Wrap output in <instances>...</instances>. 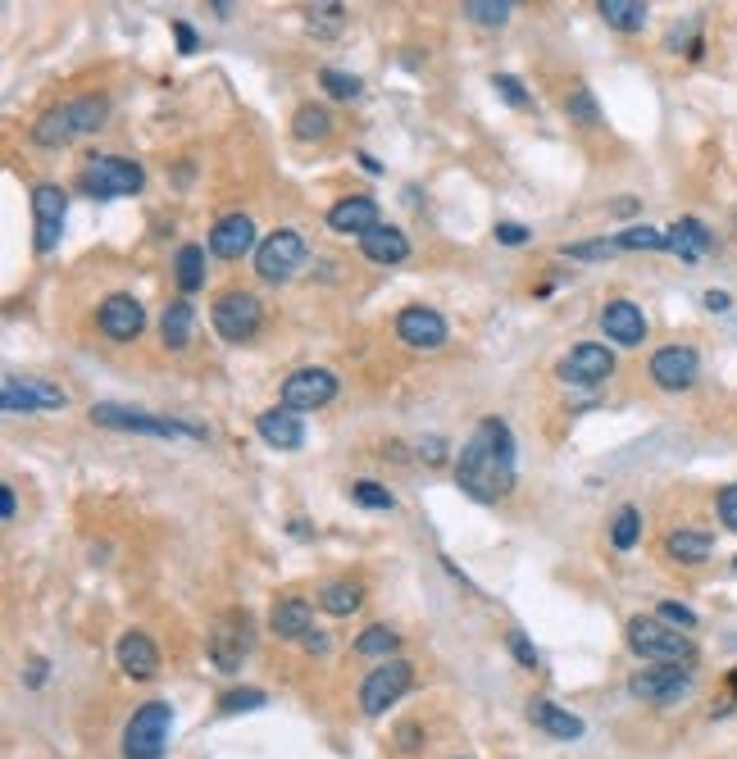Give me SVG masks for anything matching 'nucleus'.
<instances>
[{
  "instance_id": "nucleus-1",
  "label": "nucleus",
  "mask_w": 737,
  "mask_h": 759,
  "mask_svg": "<svg viewBox=\"0 0 737 759\" xmlns=\"http://www.w3.org/2000/svg\"><path fill=\"white\" fill-rule=\"evenodd\" d=\"M514 432L501 419H483L469 441L460 446V460H456V487L464 491L469 501H483L496 505L514 491Z\"/></svg>"
},
{
  "instance_id": "nucleus-2",
  "label": "nucleus",
  "mask_w": 737,
  "mask_h": 759,
  "mask_svg": "<svg viewBox=\"0 0 737 759\" xmlns=\"http://www.w3.org/2000/svg\"><path fill=\"white\" fill-rule=\"evenodd\" d=\"M109 119V100L105 96H78V100H64L55 109H46L42 119L32 124V141L46 146V150H60L68 141H78L87 132H100Z\"/></svg>"
},
{
  "instance_id": "nucleus-3",
  "label": "nucleus",
  "mask_w": 737,
  "mask_h": 759,
  "mask_svg": "<svg viewBox=\"0 0 737 759\" xmlns=\"http://www.w3.org/2000/svg\"><path fill=\"white\" fill-rule=\"evenodd\" d=\"M629 651L651 660V664H683V669L696 660L692 637L670 628L665 619H655V614H633L629 619Z\"/></svg>"
},
{
  "instance_id": "nucleus-4",
  "label": "nucleus",
  "mask_w": 737,
  "mask_h": 759,
  "mask_svg": "<svg viewBox=\"0 0 737 759\" xmlns=\"http://www.w3.org/2000/svg\"><path fill=\"white\" fill-rule=\"evenodd\" d=\"M141 164L128 156H87V164L78 169V192L92 201H119V196H137L141 192Z\"/></svg>"
},
{
  "instance_id": "nucleus-5",
  "label": "nucleus",
  "mask_w": 737,
  "mask_h": 759,
  "mask_svg": "<svg viewBox=\"0 0 737 759\" xmlns=\"http://www.w3.org/2000/svg\"><path fill=\"white\" fill-rule=\"evenodd\" d=\"M92 424L100 428H119V432H146V437H192L205 441V428L182 424V419H164V414H146V409H128V405H92Z\"/></svg>"
},
{
  "instance_id": "nucleus-6",
  "label": "nucleus",
  "mask_w": 737,
  "mask_h": 759,
  "mask_svg": "<svg viewBox=\"0 0 737 759\" xmlns=\"http://www.w3.org/2000/svg\"><path fill=\"white\" fill-rule=\"evenodd\" d=\"M173 728V705L169 701H146L128 724H124V759H160Z\"/></svg>"
},
{
  "instance_id": "nucleus-7",
  "label": "nucleus",
  "mask_w": 737,
  "mask_h": 759,
  "mask_svg": "<svg viewBox=\"0 0 737 759\" xmlns=\"http://www.w3.org/2000/svg\"><path fill=\"white\" fill-rule=\"evenodd\" d=\"M250 646H255V628H250V614L246 610H224V614L214 619L205 651H210V664L218 673H237L242 660L250 655Z\"/></svg>"
},
{
  "instance_id": "nucleus-8",
  "label": "nucleus",
  "mask_w": 737,
  "mask_h": 759,
  "mask_svg": "<svg viewBox=\"0 0 737 759\" xmlns=\"http://www.w3.org/2000/svg\"><path fill=\"white\" fill-rule=\"evenodd\" d=\"M415 687V664L410 660H383L378 669H368V677L360 682V709L368 718H378L387 705H396L405 692Z\"/></svg>"
},
{
  "instance_id": "nucleus-9",
  "label": "nucleus",
  "mask_w": 737,
  "mask_h": 759,
  "mask_svg": "<svg viewBox=\"0 0 737 759\" xmlns=\"http://www.w3.org/2000/svg\"><path fill=\"white\" fill-rule=\"evenodd\" d=\"M306 237L297 233V227H278V233H269L260 242V250H255V274H260L265 282H291L297 278V269L306 264Z\"/></svg>"
},
{
  "instance_id": "nucleus-10",
  "label": "nucleus",
  "mask_w": 737,
  "mask_h": 759,
  "mask_svg": "<svg viewBox=\"0 0 737 759\" xmlns=\"http://www.w3.org/2000/svg\"><path fill=\"white\" fill-rule=\"evenodd\" d=\"M210 319H214V332L233 341V346H242V341H250L255 332H260L265 323V310H260V300H255L250 291H224L210 306Z\"/></svg>"
},
{
  "instance_id": "nucleus-11",
  "label": "nucleus",
  "mask_w": 737,
  "mask_h": 759,
  "mask_svg": "<svg viewBox=\"0 0 737 759\" xmlns=\"http://www.w3.org/2000/svg\"><path fill=\"white\" fill-rule=\"evenodd\" d=\"M64 218H68V196L64 186L55 182H36L32 186V250L36 255H51L64 237Z\"/></svg>"
},
{
  "instance_id": "nucleus-12",
  "label": "nucleus",
  "mask_w": 737,
  "mask_h": 759,
  "mask_svg": "<svg viewBox=\"0 0 737 759\" xmlns=\"http://www.w3.org/2000/svg\"><path fill=\"white\" fill-rule=\"evenodd\" d=\"M68 392L46 383V377H19L6 373L0 377V409L6 414H36V409H64Z\"/></svg>"
},
{
  "instance_id": "nucleus-13",
  "label": "nucleus",
  "mask_w": 737,
  "mask_h": 759,
  "mask_svg": "<svg viewBox=\"0 0 737 759\" xmlns=\"http://www.w3.org/2000/svg\"><path fill=\"white\" fill-rule=\"evenodd\" d=\"M629 692L642 705H679L683 696H692V669L683 664H655L629 677Z\"/></svg>"
},
{
  "instance_id": "nucleus-14",
  "label": "nucleus",
  "mask_w": 737,
  "mask_h": 759,
  "mask_svg": "<svg viewBox=\"0 0 737 759\" xmlns=\"http://www.w3.org/2000/svg\"><path fill=\"white\" fill-rule=\"evenodd\" d=\"M610 373H615V355L601 346V341H578V346L569 355H560V364H556V377L569 387H601V383H610Z\"/></svg>"
},
{
  "instance_id": "nucleus-15",
  "label": "nucleus",
  "mask_w": 737,
  "mask_h": 759,
  "mask_svg": "<svg viewBox=\"0 0 737 759\" xmlns=\"http://www.w3.org/2000/svg\"><path fill=\"white\" fill-rule=\"evenodd\" d=\"M338 396V373L333 368H297L282 383V405L287 409H323Z\"/></svg>"
},
{
  "instance_id": "nucleus-16",
  "label": "nucleus",
  "mask_w": 737,
  "mask_h": 759,
  "mask_svg": "<svg viewBox=\"0 0 737 759\" xmlns=\"http://www.w3.org/2000/svg\"><path fill=\"white\" fill-rule=\"evenodd\" d=\"M651 383L660 392H687L696 383V373H702V360H696L692 346H660L651 355Z\"/></svg>"
},
{
  "instance_id": "nucleus-17",
  "label": "nucleus",
  "mask_w": 737,
  "mask_h": 759,
  "mask_svg": "<svg viewBox=\"0 0 737 759\" xmlns=\"http://www.w3.org/2000/svg\"><path fill=\"white\" fill-rule=\"evenodd\" d=\"M96 328L109 336V341H137L141 328H146V310H141V300L128 296V291H115V296H105L100 300V310H96Z\"/></svg>"
},
{
  "instance_id": "nucleus-18",
  "label": "nucleus",
  "mask_w": 737,
  "mask_h": 759,
  "mask_svg": "<svg viewBox=\"0 0 737 759\" xmlns=\"http://www.w3.org/2000/svg\"><path fill=\"white\" fill-rule=\"evenodd\" d=\"M396 336L410 351H437V346H447V319L432 306H405L396 314Z\"/></svg>"
},
{
  "instance_id": "nucleus-19",
  "label": "nucleus",
  "mask_w": 737,
  "mask_h": 759,
  "mask_svg": "<svg viewBox=\"0 0 737 759\" xmlns=\"http://www.w3.org/2000/svg\"><path fill=\"white\" fill-rule=\"evenodd\" d=\"M210 250L218 259H246L250 250H260L255 246V223L246 214H224L210 227Z\"/></svg>"
},
{
  "instance_id": "nucleus-20",
  "label": "nucleus",
  "mask_w": 737,
  "mask_h": 759,
  "mask_svg": "<svg viewBox=\"0 0 737 759\" xmlns=\"http://www.w3.org/2000/svg\"><path fill=\"white\" fill-rule=\"evenodd\" d=\"M601 328L606 336L615 341V346H642L647 341V319H642V306H633V300H606L601 310Z\"/></svg>"
},
{
  "instance_id": "nucleus-21",
  "label": "nucleus",
  "mask_w": 737,
  "mask_h": 759,
  "mask_svg": "<svg viewBox=\"0 0 737 759\" xmlns=\"http://www.w3.org/2000/svg\"><path fill=\"white\" fill-rule=\"evenodd\" d=\"M328 227L338 237H364L378 227V205L374 196H342L333 210H328Z\"/></svg>"
},
{
  "instance_id": "nucleus-22",
  "label": "nucleus",
  "mask_w": 737,
  "mask_h": 759,
  "mask_svg": "<svg viewBox=\"0 0 737 759\" xmlns=\"http://www.w3.org/2000/svg\"><path fill=\"white\" fill-rule=\"evenodd\" d=\"M115 660H119V669L132 682H146V677L160 673V651H156V641L146 637V632H124L119 646H115Z\"/></svg>"
},
{
  "instance_id": "nucleus-23",
  "label": "nucleus",
  "mask_w": 737,
  "mask_h": 759,
  "mask_svg": "<svg viewBox=\"0 0 737 759\" xmlns=\"http://www.w3.org/2000/svg\"><path fill=\"white\" fill-rule=\"evenodd\" d=\"M255 432H260L274 450H301V446H306V424H301V414H291L287 405L265 409L260 419H255Z\"/></svg>"
},
{
  "instance_id": "nucleus-24",
  "label": "nucleus",
  "mask_w": 737,
  "mask_h": 759,
  "mask_svg": "<svg viewBox=\"0 0 737 759\" xmlns=\"http://www.w3.org/2000/svg\"><path fill=\"white\" fill-rule=\"evenodd\" d=\"M269 632H274L278 641H306V637L314 632V610H310V600H301V596L278 600L274 610H269Z\"/></svg>"
},
{
  "instance_id": "nucleus-25",
  "label": "nucleus",
  "mask_w": 737,
  "mask_h": 759,
  "mask_svg": "<svg viewBox=\"0 0 737 759\" xmlns=\"http://www.w3.org/2000/svg\"><path fill=\"white\" fill-rule=\"evenodd\" d=\"M711 246H715V233H711L702 218H692V214L679 218L674 227H665V250H674L683 264H696Z\"/></svg>"
},
{
  "instance_id": "nucleus-26",
  "label": "nucleus",
  "mask_w": 737,
  "mask_h": 759,
  "mask_svg": "<svg viewBox=\"0 0 737 759\" xmlns=\"http://www.w3.org/2000/svg\"><path fill=\"white\" fill-rule=\"evenodd\" d=\"M528 724L542 728L546 737H556V741H578L583 737V718L560 709L556 701H528Z\"/></svg>"
},
{
  "instance_id": "nucleus-27",
  "label": "nucleus",
  "mask_w": 737,
  "mask_h": 759,
  "mask_svg": "<svg viewBox=\"0 0 737 759\" xmlns=\"http://www.w3.org/2000/svg\"><path fill=\"white\" fill-rule=\"evenodd\" d=\"M192 332H196V310H192V300H169L164 314H160V341H164V351H188L192 346Z\"/></svg>"
},
{
  "instance_id": "nucleus-28",
  "label": "nucleus",
  "mask_w": 737,
  "mask_h": 759,
  "mask_svg": "<svg viewBox=\"0 0 737 759\" xmlns=\"http://www.w3.org/2000/svg\"><path fill=\"white\" fill-rule=\"evenodd\" d=\"M360 250L364 259H374V264H400V259H410V242H405L400 227L392 223H378L374 233H364L360 237Z\"/></svg>"
},
{
  "instance_id": "nucleus-29",
  "label": "nucleus",
  "mask_w": 737,
  "mask_h": 759,
  "mask_svg": "<svg viewBox=\"0 0 737 759\" xmlns=\"http://www.w3.org/2000/svg\"><path fill=\"white\" fill-rule=\"evenodd\" d=\"M715 550V537L711 533H696V527H674V533L665 537V555L674 564H706Z\"/></svg>"
},
{
  "instance_id": "nucleus-30",
  "label": "nucleus",
  "mask_w": 737,
  "mask_h": 759,
  "mask_svg": "<svg viewBox=\"0 0 737 759\" xmlns=\"http://www.w3.org/2000/svg\"><path fill=\"white\" fill-rule=\"evenodd\" d=\"M364 605V587L360 582H351V578H338V582H323V591H319V610L323 614H338V619H346V614H355Z\"/></svg>"
},
{
  "instance_id": "nucleus-31",
  "label": "nucleus",
  "mask_w": 737,
  "mask_h": 759,
  "mask_svg": "<svg viewBox=\"0 0 737 759\" xmlns=\"http://www.w3.org/2000/svg\"><path fill=\"white\" fill-rule=\"evenodd\" d=\"M173 278H178V287H182V296H192V291H201L205 287V246H178V255H173Z\"/></svg>"
},
{
  "instance_id": "nucleus-32",
  "label": "nucleus",
  "mask_w": 737,
  "mask_h": 759,
  "mask_svg": "<svg viewBox=\"0 0 737 759\" xmlns=\"http://www.w3.org/2000/svg\"><path fill=\"white\" fill-rule=\"evenodd\" d=\"M597 14L615 28V32H642L647 28V6H642V0H601V6H597Z\"/></svg>"
},
{
  "instance_id": "nucleus-33",
  "label": "nucleus",
  "mask_w": 737,
  "mask_h": 759,
  "mask_svg": "<svg viewBox=\"0 0 737 759\" xmlns=\"http://www.w3.org/2000/svg\"><path fill=\"white\" fill-rule=\"evenodd\" d=\"M328 132H333V114H328L323 105H301L297 114H291V137L297 141H323Z\"/></svg>"
},
{
  "instance_id": "nucleus-34",
  "label": "nucleus",
  "mask_w": 737,
  "mask_h": 759,
  "mask_svg": "<svg viewBox=\"0 0 737 759\" xmlns=\"http://www.w3.org/2000/svg\"><path fill=\"white\" fill-rule=\"evenodd\" d=\"M396 646H400V637L387 623H374L355 637V655H368V660H396Z\"/></svg>"
},
{
  "instance_id": "nucleus-35",
  "label": "nucleus",
  "mask_w": 737,
  "mask_h": 759,
  "mask_svg": "<svg viewBox=\"0 0 737 759\" xmlns=\"http://www.w3.org/2000/svg\"><path fill=\"white\" fill-rule=\"evenodd\" d=\"M642 542V510L638 505H619L615 523H610V546L615 550H633Z\"/></svg>"
},
{
  "instance_id": "nucleus-36",
  "label": "nucleus",
  "mask_w": 737,
  "mask_h": 759,
  "mask_svg": "<svg viewBox=\"0 0 737 759\" xmlns=\"http://www.w3.org/2000/svg\"><path fill=\"white\" fill-rule=\"evenodd\" d=\"M565 114H569V124H578V128H601V109H597L592 87H574L565 96Z\"/></svg>"
},
{
  "instance_id": "nucleus-37",
  "label": "nucleus",
  "mask_w": 737,
  "mask_h": 759,
  "mask_svg": "<svg viewBox=\"0 0 737 759\" xmlns=\"http://www.w3.org/2000/svg\"><path fill=\"white\" fill-rule=\"evenodd\" d=\"M460 10H464L478 28H505V23H510V14H514L510 0H464Z\"/></svg>"
},
{
  "instance_id": "nucleus-38",
  "label": "nucleus",
  "mask_w": 737,
  "mask_h": 759,
  "mask_svg": "<svg viewBox=\"0 0 737 759\" xmlns=\"http://www.w3.org/2000/svg\"><path fill=\"white\" fill-rule=\"evenodd\" d=\"M351 501L364 505V510H378V514H392V510H396V496H392L383 482H374V478L351 482Z\"/></svg>"
},
{
  "instance_id": "nucleus-39",
  "label": "nucleus",
  "mask_w": 737,
  "mask_h": 759,
  "mask_svg": "<svg viewBox=\"0 0 737 759\" xmlns=\"http://www.w3.org/2000/svg\"><path fill=\"white\" fill-rule=\"evenodd\" d=\"M615 242H619V250H665V233H660V227H647V223L623 227Z\"/></svg>"
},
{
  "instance_id": "nucleus-40",
  "label": "nucleus",
  "mask_w": 737,
  "mask_h": 759,
  "mask_svg": "<svg viewBox=\"0 0 737 759\" xmlns=\"http://www.w3.org/2000/svg\"><path fill=\"white\" fill-rule=\"evenodd\" d=\"M265 705H269V696L260 687H242V692L218 696V709H224V714H250V709H265Z\"/></svg>"
},
{
  "instance_id": "nucleus-41",
  "label": "nucleus",
  "mask_w": 737,
  "mask_h": 759,
  "mask_svg": "<svg viewBox=\"0 0 737 759\" xmlns=\"http://www.w3.org/2000/svg\"><path fill=\"white\" fill-rule=\"evenodd\" d=\"M319 83L328 87V96H338V100H355L360 96V78H355V73H342V68H323Z\"/></svg>"
},
{
  "instance_id": "nucleus-42",
  "label": "nucleus",
  "mask_w": 737,
  "mask_h": 759,
  "mask_svg": "<svg viewBox=\"0 0 737 759\" xmlns=\"http://www.w3.org/2000/svg\"><path fill=\"white\" fill-rule=\"evenodd\" d=\"M619 250V242L615 237H601V242H574V246H565L560 255L565 259H606V255H615Z\"/></svg>"
},
{
  "instance_id": "nucleus-43",
  "label": "nucleus",
  "mask_w": 737,
  "mask_h": 759,
  "mask_svg": "<svg viewBox=\"0 0 737 759\" xmlns=\"http://www.w3.org/2000/svg\"><path fill=\"white\" fill-rule=\"evenodd\" d=\"M492 87H496V96H501L505 105H514V109H528V92H524V83L514 78V73H496V78H492Z\"/></svg>"
},
{
  "instance_id": "nucleus-44",
  "label": "nucleus",
  "mask_w": 737,
  "mask_h": 759,
  "mask_svg": "<svg viewBox=\"0 0 737 759\" xmlns=\"http://www.w3.org/2000/svg\"><path fill=\"white\" fill-rule=\"evenodd\" d=\"M655 619H665V623L679 628V632H692V628H696V610H687V605H679V600H665V605H660Z\"/></svg>"
},
{
  "instance_id": "nucleus-45",
  "label": "nucleus",
  "mask_w": 737,
  "mask_h": 759,
  "mask_svg": "<svg viewBox=\"0 0 737 759\" xmlns=\"http://www.w3.org/2000/svg\"><path fill=\"white\" fill-rule=\"evenodd\" d=\"M306 14H310V28H319V32H338V28H342V19H346V6H310Z\"/></svg>"
},
{
  "instance_id": "nucleus-46",
  "label": "nucleus",
  "mask_w": 737,
  "mask_h": 759,
  "mask_svg": "<svg viewBox=\"0 0 737 759\" xmlns=\"http://www.w3.org/2000/svg\"><path fill=\"white\" fill-rule=\"evenodd\" d=\"M715 510H719V523L728 527V533H737V482L719 491V501H715Z\"/></svg>"
},
{
  "instance_id": "nucleus-47",
  "label": "nucleus",
  "mask_w": 737,
  "mask_h": 759,
  "mask_svg": "<svg viewBox=\"0 0 737 759\" xmlns=\"http://www.w3.org/2000/svg\"><path fill=\"white\" fill-rule=\"evenodd\" d=\"M510 655L520 660L524 669H537V651H533V641L524 632H510Z\"/></svg>"
},
{
  "instance_id": "nucleus-48",
  "label": "nucleus",
  "mask_w": 737,
  "mask_h": 759,
  "mask_svg": "<svg viewBox=\"0 0 737 759\" xmlns=\"http://www.w3.org/2000/svg\"><path fill=\"white\" fill-rule=\"evenodd\" d=\"M496 242L501 246H524L528 242V227L524 223H496Z\"/></svg>"
},
{
  "instance_id": "nucleus-49",
  "label": "nucleus",
  "mask_w": 737,
  "mask_h": 759,
  "mask_svg": "<svg viewBox=\"0 0 737 759\" xmlns=\"http://www.w3.org/2000/svg\"><path fill=\"white\" fill-rule=\"evenodd\" d=\"M173 36H178V51H182V55H192V51L201 46V42H196V32H192V23H182V19L173 23Z\"/></svg>"
},
{
  "instance_id": "nucleus-50",
  "label": "nucleus",
  "mask_w": 737,
  "mask_h": 759,
  "mask_svg": "<svg viewBox=\"0 0 737 759\" xmlns=\"http://www.w3.org/2000/svg\"><path fill=\"white\" fill-rule=\"evenodd\" d=\"M14 514H19V501H14V487H10V482H0V519H6V523H14Z\"/></svg>"
},
{
  "instance_id": "nucleus-51",
  "label": "nucleus",
  "mask_w": 737,
  "mask_h": 759,
  "mask_svg": "<svg viewBox=\"0 0 737 759\" xmlns=\"http://www.w3.org/2000/svg\"><path fill=\"white\" fill-rule=\"evenodd\" d=\"M706 310L711 314H728L733 310V296L728 291H706Z\"/></svg>"
},
{
  "instance_id": "nucleus-52",
  "label": "nucleus",
  "mask_w": 737,
  "mask_h": 759,
  "mask_svg": "<svg viewBox=\"0 0 737 759\" xmlns=\"http://www.w3.org/2000/svg\"><path fill=\"white\" fill-rule=\"evenodd\" d=\"M46 682V660H32V669H28V687H42Z\"/></svg>"
},
{
  "instance_id": "nucleus-53",
  "label": "nucleus",
  "mask_w": 737,
  "mask_h": 759,
  "mask_svg": "<svg viewBox=\"0 0 737 759\" xmlns=\"http://www.w3.org/2000/svg\"><path fill=\"white\" fill-rule=\"evenodd\" d=\"M419 455H424V460H428V464H441V441H437V437H428Z\"/></svg>"
},
{
  "instance_id": "nucleus-54",
  "label": "nucleus",
  "mask_w": 737,
  "mask_h": 759,
  "mask_svg": "<svg viewBox=\"0 0 737 759\" xmlns=\"http://www.w3.org/2000/svg\"><path fill=\"white\" fill-rule=\"evenodd\" d=\"M301 646H306V651H328V637H323V632L314 628V632H310V637L301 641Z\"/></svg>"
},
{
  "instance_id": "nucleus-55",
  "label": "nucleus",
  "mask_w": 737,
  "mask_h": 759,
  "mask_svg": "<svg viewBox=\"0 0 737 759\" xmlns=\"http://www.w3.org/2000/svg\"><path fill=\"white\" fill-rule=\"evenodd\" d=\"M728 687H733V696H737V673H733V677H728Z\"/></svg>"
},
{
  "instance_id": "nucleus-56",
  "label": "nucleus",
  "mask_w": 737,
  "mask_h": 759,
  "mask_svg": "<svg viewBox=\"0 0 737 759\" xmlns=\"http://www.w3.org/2000/svg\"><path fill=\"white\" fill-rule=\"evenodd\" d=\"M733 237H737V214H733Z\"/></svg>"
},
{
  "instance_id": "nucleus-57",
  "label": "nucleus",
  "mask_w": 737,
  "mask_h": 759,
  "mask_svg": "<svg viewBox=\"0 0 737 759\" xmlns=\"http://www.w3.org/2000/svg\"><path fill=\"white\" fill-rule=\"evenodd\" d=\"M733 646H737V641H733Z\"/></svg>"
}]
</instances>
